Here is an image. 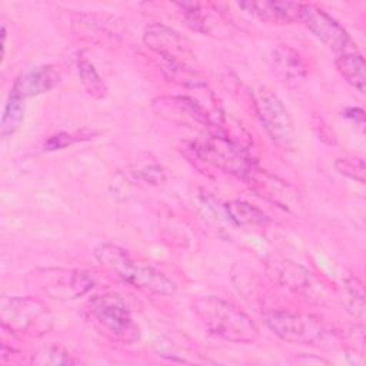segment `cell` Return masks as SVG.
I'll list each match as a JSON object with an SVG mask.
<instances>
[{"label":"cell","instance_id":"484cf974","mask_svg":"<svg viewBox=\"0 0 366 366\" xmlns=\"http://www.w3.org/2000/svg\"><path fill=\"white\" fill-rule=\"evenodd\" d=\"M343 116L352 122H355V124H359L360 127L365 123V112L359 107H347L343 112Z\"/></svg>","mask_w":366,"mask_h":366},{"label":"cell","instance_id":"8fae6325","mask_svg":"<svg viewBox=\"0 0 366 366\" xmlns=\"http://www.w3.org/2000/svg\"><path fill=\"white\" fill-rule=\"evenodd\" d=\"M43 273L40 283L53 299H76L92 290L94 285L93 277L83 270L51 269Z\"/></svg>","mask_w":366,"mask_h":366},{"label":"cell","instance_id":"2e32d148","mask_svg":"<svg viewBox=\"0 0 366 366\" xmlns=\"http://www.w3.org/2000/svg\"><path fill=\"white\" fill-rule=\"evenodd\" d=\"M269 274L273 280L287 290H300L306 286L309 273L305 267L283 257H274L267 263Z\"/></svg>","mask_w":366,"mask_h":366},{"label":"cell","instance_id":"6da1fadb","mask_svg":"<svg viewBox=\"0 0 366 366\" xmlns=\"http://www.w3.org/2000/svg\"><path fill=\"white\" fill-rule=\"evenodd\" d=\"M193 312L214 336L234 343H253L259 329L252 319L233 303L217 296H200L193 300Z\"/></svg>","mask_w":366,"mask_h":366},{"label":"cell","instance_id":"d6986e66","mask_svg":"<svg viewBox=\"0 0 366 366\" xmlns=\"http://www.w3.org/2000/svg\"><path fill=\"white\" fill-rule=\"evenodd\" d=\"M24 120V99L19 96L16 92L10 90L7 102L4 104L0 133L1 137H9L14 134Z\"/></svg>","mask_w":366,"mask_h":366},{"label":"cell","instance_id":"e0dca14e","mask_svg":"<svg viewBox=\"0 0 366 366\" xmlns=\"http://www.w3.org/2000/svg\"><path fill=\"white\" fill-rule=\"evenodd\" d=\"M224 212L229 222H232L237 227L264 229L270 223L269 216L263 210L243 200H232L226 203Z\"/></svg>","mask_w":366,"mask_h":366},{"label":"cell","instance_id":"603a6c76","mask_svg":"<svg viewBox=\"0 0 366 366\" xmlns=\"http://www.w3.org/2000/svg\"><path fill=\"white\" fill-rule=\"evenodd\" d=\"M134 174L140 180L152 186H159L166 180L163 167L156 160H150V159L139 162L134 167Z\"/></svg>","mask_w":366,"mask_h":366},{"label":"cell","instance_id":"277c9868","mask_svg":"<svg viewBox=\"0 0 366 366\" xmlns=\"http://www.w3.org/2000/svg\"><path fill=\"white\" fill-rule=\"evenodd\" d=\"M87 313L94 327L113 342L132 345L140 337L126 300L117 293L93 296L87 303Z\"/></svg>","mask_w":366,"mask_h":366},{"label":"cell","instance_id":"7402d4cb","mask_svg":"<svg viewBox=\"0 0 366 366\" xmlns=\"http://www.w3.org/2000/svg\"><path fill=\"white\" fill-rule=\"evenodd\" d=\"M93 136H94V132L86 130V129L77 130V132H73V133L61 132V133L50 136L44 142V149L46 150H60V149H64V147L71 146L74 143L90 140V139H93Z\"/></svg>","mask_w":366,"mask_h":366},{"label":"cell","instance_id":"cb8c5ba5","mask_svg":"<svg viewBox=\"0 0 366 366\" xmlns=\"http://www.w3.org/2000/svg\"><path fill=\"white\" fill-rule=\"evenodd\" d=\"M335 166L340 174L359 183H365V162L362 159L340 157L335 162Z\"/></svg>","mask_w":366,"mask_h":366},{"label":"cell","instance_id":"4fadbf2b","mask_svg":"<svg viewBox=\"0 0 366 366\" xmlns=\"http://www.w3.org/2000/svg\"><path fill=\"white\" fill-rule=\"evenodd\" d=\"M249 14L266 23L292 24L300 20L302 3L293 1H242L237 4Z\"/></svg>","mask_w":366,"mask_h":366},{"label":"cell","instance_id":"5bb4252c","mask_svg":"<svg viewBox=\"0 0 366 366\" xmlns=\"http://www.w3.org/2000/svg\"><path fill=\"white\" fill-rule=\"evenodd\" d=\"M59 80L60 74L54 66H36L21 71L14 80L11 90L26 99L51 90L54 86H57Z\"/></svg>","mask_w":366,"mask_h":366},{"label":"cell","instance_id":"5b68a950","mask_svg":"<svg viewBox=\"0 0 366 366\" xmlns=\"http://www.w3.org/2000/svg\"><path fill=\"white\" fill-rule=\"evenodd\" d=\"M194 152L206 163L242 179L256 166V162L244 146L219 130L210 132L204 140L196 143Z\"/></svg>","mask_w":366,"mask_h":366},{"label":"cell","instance_id":"9c48e42d","mask_svg":"<svg viewBox=\"0 0 366 366\" xmlns=\"http://www.w3.org/2000/svg\"><path fill=\"white\" fill-rule=\"evenodd\" d=\"M300 23H303L323 44H326L333 51H343L349 49L352 40L347 31L325 10L316 4L302 3Z\"/></svg>","mask_w":366,"mask_h":366},{"label":"cell","instance_id":"ba28073f","mask_svg":"<svg viewBox=\"0 0 366 366\" xmlns=\"http://www.w3.org/2000/svg\"><path fill=\"white\" fill-rule=\"evenodd\" d=\"M153 110L163 119L189 127H203L216 132L210 113L194 99L187 96H162L153 100Z\"/></svg>","mask_w":366,"mask_h":366},{"label":"cell","instance_id":"30bf717a","mask_svg":"<svg viewBox=\"0 0 366 366\" xmlns=\"http://www.w3.org/2000/svg\"><path fill=\"white\" fill-rule=\"evenodd\" d=\"M243 180L249 189L259 197L289 210L297 200L296 190L280 177L253 166L244 176Z\"/></svg>","mask_w":366,"mask_h":366},{"label":"cell","instance_id":"52a82bcc","mask_svg":"<svg viewBox=\"0 0 366 366\" xmlns=\"http://www.w3.org/2000/svg\"><path fill=\"white\" fill-rule=\"evenodd\" d=\"M253 100L256 113L272 142L282 150L293 149L296 129L282 100L264 87L254 90Z\"/></svg>","mask_w":366,"mask_h":366},{"label":"cell","instance_id":"d4e9b609","mask_svg":"<svg viewBox=\"0 0 366 366\" xmlns=\"http://www.w3.org/2000/svg\"><path fill=\"white\" fill-rule=\"evenodd\" d=\"M39 356H40V359L37 362L41 365H71V363H74V360L71 359L69 352L57 345L46 346Z\"/></svg>","mask_w":366,"mask_h":366},{"label":"cell","instance_id":"8992f818","mask_svg":"<svg viewBox=\"0 0 366 366\" xmlns=\"http://www.w3.org/2000/svg\"><path fill=\"white\" fill-rule=\"evenodd\" d=\"M1 323L13 333L43 335L53 325L49 307L30 296L10 297L1 303Z\"/></svg>","mask_w":366,"mask_h":366},{"label":"cell","instance_id":"ac0fdd59","mask_svg":"<svg viewBox=\"0 0 366 366\" xmlns=\"http://www.w3.org/2000/svg\"><path fill=\"white\" fill-rule=\"evenodd\" d=\"M336 69L340 76L360 93L366 87V63L362 54L346 51L336 59Z\"/></svg>","mask_w":366,"mask_h":366},{"label":"cell","instance_id":"7a4b0ae2","mask_svg":"<svg viewBox=\"0 0 366 366\" xmlns=\"http://www.w3.org/2000/svg\"><path fill=\"white\" fill-rule=\"evenodd\" d=\"M94 257L97 262L123 282L134 286L136 289L153 293V295H173L176 292V285L162 272L150 264L137 263L130 257V254L110 243H103L96 247Z\"/></svg>","mask_w":366,"mask_h":366},{"label":"cell","instance_id":"ffe728a7","mask_svg":"<svg viewBox=\"0 0 366 366\" xmlns=\"http://www.w3.org/2000/svg\"><path fill=\"white\" fill-rule=\"evenodd\" d=\"M77 73L79 79L86 90V93L93 99H104L107 96V86L97 73L93 63L89 61L87 57L79 54L77 57Z\"/></svg>","mask_w":366,"mask_h":366},{"label":"cell","instance_id":"9a60e30c","mask_svg":"<svg viewBox=\"0 0 366 366\" xmlns=\"http://www.w3.org/2000/svg\"><path fill=\"white\" fill-rule=\"evenodd\" d=\"M274 74L289 86L297 84L306 76V64L302 56L287 44H279L272 53Z\"/></svg>","mask_w":366,"mask_h":366},{"label":"cell","instance_id":"44dd1931","mask_svg":"<svg viewBox=\"0 0 366 366\" xmlns=\"http://www.w3.org/2000/svg\"><path fill=\"white\" fill-rule=\"evenodd\" d=\"M345 302L347 310L362 319L365 315V290L363 283L357 277H347L345 280Z\"/></svg>","mask_w":366,"mask_h":366},{"label":"cell","instance_id":"7c38bea8","mask_svg":"<svg viewBox=\"0 0 366 366\" xmlns=\"http://www.w3.org/2000/svg\"><path fill=\"white\" fill-rule=\"evenodd\" d=\"M146 46L167 61V66H182L189 47L182 36L163 24H150L143 34Z\"/></svg>","mask_w":366,"mask_h":366},{"label":"cell","instance_id":"3957f363","mask_svg":"<svg viewBox=\"0 0 366 366\" xmlns=\"http://www.w3.org/2000/svg\"><path fill=\"white\" fill-rule=\"evenodd\" d=\"M267 327L282 340L313 347H332L337 342L336 330L322 317L309 313L276 310L266 316Z\"/></svg>","mask_w":366,"mask_h":366}]
</instances>
